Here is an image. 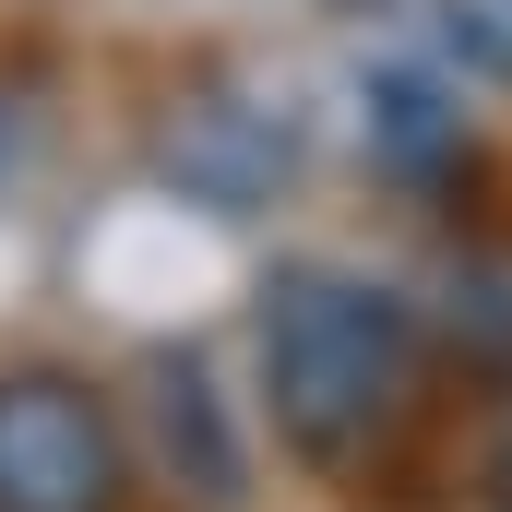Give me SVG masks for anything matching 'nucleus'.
I'll return each instance as SVG.
<instances>
[{"label":"nucleus","mask_w":512,"mask_h":512,"mask_svg":"<svg viewBox=\"0 0 512 512\" xmlns=\"http://www.w3.org/2000/svg\"><path fill=\"white\" fill-rule=\"evenodd\" d=\"M0 512H131V441L72 370H0Z\"/></svg>","instance_id":"obj_2"},{"label":"nucleus","mask_w":512,"mask_h":512,"mask_svg":"<svg viewBox=\"0 0 512 512\" xmlns=\"http://www.w3.org/2000/svg\"><path fill=\"white\" fill-rule=\"evenodd\" d=\"M501 512H512V441H501Z\"/></svg>","instance_id":"obj_3"},{"label":"nucleus","mask_w":512,"mask_h":512,"mask_svg":"<svg viewBox=\"0 0 512 512\" xmlns=\"http://www.w3.org/2000/svg\"><path fill=\"white\" fill-rule=\"evenodd\" d=\"M251 370H262V417L310 477H358L382 465L417 417L429 382V334L382 274L346 262H286L251 310Z\"/></svg>","instance_id":"obj_1"}]
</instances>
